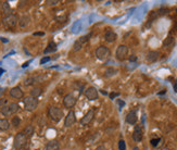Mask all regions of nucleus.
<instances>
[{
    "mask_svg": "<svg viewBox=\"0 0 177 150\" xmlns=\"http://www.w3.org/2000/svg\"><path fill=\"white\" fill-rule=\"evenodd\" d=\"M48 115L53 122H60L61 119L63 117V111L62 109L56 106H51L48 110Z\"/></svg>",
    "mask_w": 177,
    "mask_h": 150,
    "instance_id": "f257e3e1",
    "label": "nucleus"
},
{
    "mask_svg": "<svg viewBox=\"0 0 177 150\" xmlns=\"http://www.w3.org/2000/svg\"><path fill=\"white\" fill-rule=\"evenodd\" d=\"M76 122V117H75V112L71 110L67 115L65 117V120H64V126L65 127H71L74 123Z\"/></svg>",
    "mask_w": 177,
    "mask_h": 150,
    "instance_id": "9d476101",
    "label": "nucleus"
},
{
    "mask_svg": "<svg viewBox=\"0 0 177 150\" xmlns=\"http://www.w3.org/2000/svg\"><path fill=\"white\" fill-rule=\"evenodd\" d=\"M2 73H4V70H0V75H1Z\"/></svg>",
    "mask_w": 177,
    "mask_h": 150,
    "instance_id": "a19ab883",
    "label": "nucleus"
},
{
    "mask_svg": "<svg viewBox=\"0 0 177 150\" xmlns=\"http://www.w3.org/2000/svg\"><path fill=\"white\" fill-rule=\"evenodd\" d=\"M0 9H1V4H0Z\"/></svg>",
    "mask_w": 177,
    "mask_h": 150,
    "instance_id": "79ce46f5",
    "label": "nucleus"
},
{
    "mask_svg": "<svg viewBox=\"0 0 177 150\" xmlns=\"http://www.w3.org/2000/svg\"><path fill=\"white\" fill-rule=\"evenodd\" d=\"M137 120H138L137 111L131 110L130 112H128V114H127V117H126V122H127V123L134 125V124L137 123Z\"/></svg>",
    "mask_w": 177,
    "mask_h": 150,
    "instance_id": "4468645a",
    "label": "nucleus"
},
{
    "mask_svg": "<svg viewBox=\"0 0 177 150\" xmlns=\"http://www.w3.org/2000/svg\"><path fill=\"white\" fill-rule=\"evenodd\" d=\"M26 140H27V137L26 135L22 132V133H19L15 135L14 137V148L15 149H21V148H23L25 146V143H26Z\"/></svg>",
    "mask_w": 177,
    "mask_h": 150,
    "instance_id": "20e7f679",
    "label": "nucleus"
},
{
    "mask_svg": "<svg viewBox=\"0 0 177 150\" xmlns=\"http://www.w3.org/2000/svg\"><path fill=\"white\" fill-rule=\"evenodd\" d=\"M75 104H76V98H75L73 95L69 93V95H66V96L63 98V106L65 108L71 109V108H73Z\"/></svg>",
    "mask_w": 177,
    "mask_h": 150,
    "instance_id": "1a4fd4ad",
    "label": "nucleus"
},
{
    "mask_svg": "<svg viewBox=\"0 0 177 150\" xmlns=\"http://www.w3.org/2000/svg\"><path fill=\"white\" fill-rule=\"evenodd\" d=\"M50 61V57H43L41 60H40V64H45L47 63V62H49Z\"/></svg>",
    "mask_w": 177,
    "mask_h": 150,
    "instance_id": "7c9ffc66",
    "label": "nucleus"
},
{
    "mask_svg": "<svg viewBox=\"0 0 177 150\" xmlns=\"http://www.w3.org/2000/svg\"><path fill=\"white\" fill-rule=\"evenodd\" d=\"M85 96L89 100H97L99 95H98V90L95 87H88L85 90Z\"/></svg>",
    "mask_w": 177,
    "mask_h": 150,
    "instance_id": "f8f14e48",
    "label": "nucleus"
},
{
    "mask_svg": "<svg viewBox=\"0 0 177 150\" xmlns=\"http://www.w3.org/2000/svg\"><path fill=\"white\" fill-rule=\"evenodd\" d=\"M115 73H116V70H114V69H110V70L107 71V76H111V75H114Z\"/></svg>",
    "mask_w": 177,
    "mask_h": 150,
    "instance_id": "c756f323",
    "label": "nucleus"
},
{
    "mask_svg": "<svg viewBox=\"0 0 177 150\" xmlns=\"http://www.w3.org/2000/svg\"><path fill=\"white\" fill-rule=\"evenodd\" d=\"M174 43V38L172 36H167L166 38H165V40L163 41V47H170V46H172Z\"/></svg>",
    "mask_w": 177,
    "mask_h": 150,
    "instance_id": "393cba45",
    "label": "nucleus"
},
{
    "mask_svg": "<svg viewBox=\"0 0 177 150\" xmlns=\"http://www.w3.org/2000/svg\"><path fill=\"white\" fill-rule=\"evenodd\" d=\"M90 36H91V34H88V35H86V36L79 37V38L74 43V46H73L74 51H79V50L84 47V45L88 41V39H89V37Z\"/></svg>",
    "mask_w": 177,
    "mask_h": 150,
    "instance_id": "6e6552de",
    "label": "nucleus"
},
{
    "mask_svg": "<svg viewBox=\"0 0 177 150\" xmlns=\"http://www.w3.org/2000/svg\"><path fill=\"white\" fill-rule=\"evenodd\" d=\"M7 104H8V100L7 99H4V98L0 99V109H2L4 106H7Z\"/></svg>",
    "mask_w": 177,
    "mask_h": 150,
    "instance_id": "c85d7f7f",
    "label": "nucleus"
},
{
    "mask_svg": "<svg viewBox=\"0 0 177 150\" xmlns=\"http://www.w3.org/2000/svg\"><path fill=\"white\" fill-rule=\"evenodd\" d=\"M159 57H160V54L157 51H149L147 54V60L149 62H155Z\"/></svg>",
    "mask_w": 177,
    "mask_h": 150,
    "instance_id": "6ab92c4d",
    "label": "nucleus"
},
{
    "mask_svg": "<svg viewBox=\"0 0 177 150\" xmlns=\"http://www.w3.org/2000/svg\"><path fill=\"white\" fill-rule=\"evenodd\" d=\"M46 150H59L60 149V143L56 141V140H51L49 143H47V145L45 146Z\"/></svg>",
    "mask_w": 177,
    "mask_h": 150,
    "instance_id": "f3484780",
    "label": "nucleus"
},
{
    "mask_svg": "<svg viewBox=\"0 0 177 150\" xmlns=\"http://www.w3.org/2000/svg\"><path fill=\"white\" fill-rule=\"evenodd\" d=\"M30 17H27V15H24V17H22L20 20H19V26H20L21 28L27 27L30 25Z\"/></svg>",
    "mask_w": 177,
    "mask_h": 150,
    "instance_id": "a211bd4d",
    "label": "nucleus"
},
{
    "mask_svg": "<svg viewBox=\"0 0 177 150\" xmlns=\"http://www.w3.org/2000/svg\"><path fill=\"white\" fill-rule=\"evenodd\" d=\"M23 133L26 135V137L32 136V135L34 134V127H33V125H27V126L24 128Z\"/></svg>",
    "mask_w": 177,
    "mask_h": 150,
    "instance_id": "b1692460",
    "label": "nucleus"
},
{
    "mask_svg": "<svg viewBox=\"0 0 177 150\" xmlns=\"http://www.w3.org/2000/svg\"><path fill=\"white\" fill-rule=\"evenodd\" d=\"M11 124H12V125H13L14 127H17V126H19V125L21 124L20 117H12V121H11Z\"/></svg>",
    "mask_w": 177,
    "mask_h": 150,
    "instance_id": "a878e982",
    "label": "nucleus"
},
{
    "mask_svg": "<svg viewBox=\"0 0 177 150\" xmlns=\"http://www.w3.org/2000/svg\"><path fill=\"white\" fill-rule=\"evenodd\" d=\"M96 150H104V147L101 146V147H99V148H98V149H96Z\"/></svg>",
    "mask_w": 177,
    "mask_h": 150,
    "instance_id": "e433bc0d",
    "label": "nucleus"
},
{
    "mask_svg": "<svg viewBox=\"0 0 177 150\" xmlns=\"http://www.w3.org/2000/svg\"><path fill=\"white\" fill-rule=\"evenodd\" d=\"M117 38V35L115 34V32L112 30H108L104 34V39L107 40L108 43H114Z\"/></svg>",
    "mask_w": 177,
    "mask_h": 150,
    "instance_id": "2eb2a0df",
    "label": "nucleus"
},
{
    "mask_svg": "<svg viewBox=\"0 0 177 150\" xmlns=\"http://www.w3.org/2000/svg\"><path fill=\"white\" fill-rule=\"evenodd\" d=\"M10 128V122L7 119H0V130H8Z\"/></svg>",
    "mask_w": 177,
    "mask_h": 150,
    "instance_id": "412c9836",
    "label": "nucleus"
},
{
    "mask_svg": "<svg viewBox=\"0 0 177 150\" xmlns=\"http://www.w3.org/2000/svg\"><path fill=\"white\" fill-rule=\"evenodd\" d=\"M137 60V57L136 56H131V57L129 58V61H136Z\"/></svg>",
    "mask_w": 177,
    "mask_h": 150,
    "instance_id": "f704fd0d",
    "label": "nucleus"
},
{
    "mask_svg": "<svg viewBox=\"0 0 177 150\" xmlns=\"http://www.w3.org/2000/svg\"><path fill=\"white\" fill-rule=\"evenodd\" d=\"M47 4H49V6H56V4H59V1H58V0H54V1H48Z\"/></svg>",
    "mask_w": 177,
    "mask_h": 150,
    "instance_id": "2f4dec72",
    "label": "nucleus"
},
{
    "mask_svg": "<svg viewBox=\"0 0 177 150\" xmlns=\"http://www.w3.org/2000/svg\"><path fill=\"white\" fill-rule=\"evenodd\" d=\"M117 96H120V93H111V95H110V98H111V99H113V98H115V97H117Z\"/></svg>",
    "mask_w": 177,
    "mask_h": 150,
    "instance_id": "72a5a7b5",
    "label": "nucleus"
},
{
    "mask_svg": "<svg viewBox=\"0 0 177 150\" xmlns=\"http://www.w3.org/2000/svg\"><path fill=\"white\" fill-rule=\"evenodd\" d=\"M174 90H175V91L177 93V82H176L175 84H174Z\"/></svg>",
    "mask_w": 177,
    "mask_h": 150,
    "instance_id": "c9c22d12",
    "label": "nucleus"
},
{
    "mask_svg": "<svg viewBox=\"0 0 177 150\" xmlns=\"http://www.w3.org/2000/svg\"><path fill=\"white\" fill-rule=\"evenodd\" d=\"M17 111H19V104H15V102H11L1 109V113L6 117H11V115L17 113Z\"/></svg>",
    "mask_w": 177,
    "mask_h": 150,
    "instance_id": "f03ea898",
    "label": "nucleus"
},
{
    "mask_svg": "<svg viewBox=\"0 0 177 150\" xmlns=\"http://www.w3.org/2000/svg\"><path fill=\"white\" fill-rule=\"evenodd\" d=\"M160 138H153V139L150 140V143L152 147H157V145H159V143H160Z\"/></svg>",
    "mask_w": 177,
    "mask_h": 150,
    "instance_id": "cd10ccee",
    "label": "nucleus"
},
{
    "mask_svg": "<svg viewBox=\"0 0 177 150\" xmlns=\"http://www.w3.org/2000/svg\"><path fill=\"white\" fill-rule=\"evenodd\" d=\"M2 23L6 27H14L19 23V19H17V14H12L10 13L9 15H6V17L2 19Z\"/></svg>",
    "mask_w": 177,
    "mask_h": 150,
    "instance_id": "7ed1b4c3",
    "label": "nucleus"
},
{
    "mask_svg": "<svg viewBox=\"0 0 177 150\" xmlns=\"http://www.w3.org/2000/svg\"><path fill=\"white\" fill-rule=\"evenodd\" d=\"M133 150H140V149H139L138 147H134V148H133Z\"/></svg>",
    "mask_w": 177,
    "mask_h": 150,
    "instance_id": "58836bf2",
    "label": "nucleus"
},
{
    "mask_svg": "<svg viewBox=\"0 0 177 150\" xmlns=\"http://www.w3.org/2000/svg\"><path fill=\"white\" fill-rule=\"evenodd\" d=\"M94 117H95V110L91 109V110L88 111V112H87V113L82 117V120H80V125L85 126V125H87V124H89L91 121H92Z\"/></svg>",
    "mask_w": 177,
    "mask_h": 150,
    "instance_id": "9b49d317",
    "label": "nucleus"
},
{
    "mask_svg": "<svg viewBox=\"0 0 177 150\" xmlns=\"http://www.w3.org/2000/svg\"><path fill=\"white\" fill-rule=\"evenodd\" d=\"M161 150H170V148H167V147H164V148H162Z\"/></svg>",
    "mask_w": 177,
    "mask_h": 150,
    "instance_id": "4c0bfd02",
    "label": "nucleus"
},
{
    "mask_svg": "<svg viewBox=\"0 0 177 150\" xmlns=\"http://www.w3.org/2000/svg\"><path fill=\"white\" fill-rule=\"evenodd\" d=\"M1 10H2V12H4L6 15H9V14H10L11 8H10V4H9L8 1H4V2L1 4Z\"/></svg>",
    "mask_w": 177,
    "mask_h": 150,
    "instance_id": "4be33fe9",
    "label": "nucleus"
},
{
    "mask_svg": "<svg viewBox=\"0 0 177 150\" xmlns=\"http://www.w3.org/2000/svg\"><path fill=\"white\" fill-rule=\"evenodd\" d=\"M96 57L101 61L107 60L110 57V49L105 46H99L96 49Z\"/></svg>",
    "mask_w": 177,
    "mask_h": 150,
    "instance_id": "39448f33",
    "label": "nucleus"
},
{
    "mask_svg": "<svg viewBox=\"0 0 177 150\" xmlns=\"http://www.w3.org/2000/svg\"><path fill=\"white\" fill-rule=\"evenodd\" d=\"M37 106H38V99L37 98H34V97L30 96L24 99V107H25V109L27 111L36 110Z\"/></svg>",
    "mask_w": 177,
    "mask_h": 150,
    "instance_id": "423d86ee",
    "label": "nucleus"
},
{
    "mask_svg": "<svg viewBox=\"0 0 177 150\" xmlns=\"http://www.w3.org/2000/svg\"><path fill=\"white\" fill-rule=\"evenodd\" d=\"M118 150H126V143L123 139L118 141Z\"/></svg>",
    "mask_w": 177,
    "mask_h": 150,
    "instance_id": "bb28decb",
    "label": "nucleus"
},
{
    "mask_svg": "<svg viewBox=\"0 0 177 150\" xmlns=\"http://www.w3.org/2000/svg\"><path fill=\"white\" fill-rule=\"evenodd\" d=\"M4 93V88H0V95Z\"/></svg>",
    "mask_w": 177,
    "mask_h": 150,
    "instance_id": "ea45409f",
    "label": "nucleus"
},
{
    "mask_svg": "<svg viewBox=\"0 0 177 150\" xmlns=\"http://www.w3.org/2000/svg\"><path fill=\"white\" fill-rule=\"evenodd\" d=\"M57 50V43H54V41H50V43H48L47 48L45 49V51H43V54H51V52H54Z\"/></svg>",
    "mask_w": 177,
    "mask_h": 150,
    "instance_id": "aec40b11",
    "label": "nucleus"
},
{
    "mask_svg": "<svg viewBox=\"0 0 177 150\" xmlns=\"http://www.w3.org/2000/svg\"><path fill=\"white\" fill-rule=\"evenodd\" d=\"M41 93H43V89L40 87H35V88L30 90V96L34 97V98H37L38 96L41 95Z\"/></svg>",
    "mask_w": 177,
    "mask_h": 150,
    "instance_id": "5701e85b",
    "label": "nucleus"
},
{
    "mask_svg": "<svg viewBox=\"0 0 177 150\" xmlns=\"http://www.w3.org/2000/svg\"><path fill=\"white\" fill-rule=\"evenodd\" d=\"M127 54H128V47L126 45H121V46L117 47L116 52H115V56H116V59L120 61H123L126 59Z\"/></svg>",
    "mask_w": 177,
    "mask_h": 150,
    "instance_id": "0eeeda50",
    "label": "nucleus"
},
{
    "mask_svg": "<svg viewBox=\"0 0 177 150\" xmlns=\"http://www.w3.org/2000/svg\"><path fill=\"white\" fill-rule=\"evenodd\" d=\"M142 136H144V134H142L141 126L140 125H136L134 132H133V139H134V141H136V143L141 141L142 140Z\"/></svg>",
    "mask_w": 177,
    "mask_h": 150,
    "instance_id": "ddd939ff",
    "label": "nucleus"
},
{
    "mask_svg": "<svg viewBox=\"0 0 177 150\" xmlns=\"http://www.w3.org/2000/svg\"><path fill=\"white\" fill-rule=\"evenodd\" d=\"M10 96L15 98V99H20V98L23 97V90L21 89L19 86L13 87V88L10 90Z\"/></svg>",
    "mask_w": 177,
    "mask_h": 150,
    "instance_id": "dca6fc26",
    "label": "nucleus"
},
{
    "mask_svg": "<svg viewBox=\"0 0 177 150\" xmlns=\"http://www.w3.org/2000/svg\"><path fill=\"white\" fill-rule=\"evenodd\" d=\"M45 33L43 32H37V33H34V36H43Z\"/></svg>",
    "mask_w": 177,
    "mask_h": 150,
    "instance_id": "473e14b6",
    "label": "nucleus"
}]
</instances>
